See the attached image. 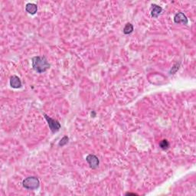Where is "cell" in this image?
Wrapping results in <instances>:
<instances>
[{
	"mask_svg": "<svg viewBox=\"0 0 196 196\" xmlns=\"http://www.w3.org/2000/svg\"><path fill=\"white\" fill-rule=\"evenodd\" d=\"M25 10L31 15H35L38 11V6L34 3H28L25 5Z\"/></svg>",
	"mask_w": 196,
	"mask_h": 196,
	"instance_id": "obj_8",
	"label": "cell"
},
{
	"mask_svg": "<svg viewBox=\"0 0 196 196\" xmlns=\"http://www.w3.org/2000/svg\"><path fill=\"white\" fill-rule=\"evenodd\" d=\"M91 116H93V117H95V116H96L95 112H94V111H92V113H91Z\"/></svg>",
	"mask_w": 196,
	"mask_h": 196,
	"instance_id": "obj_14",
	"label": "cell"
},
{
	"mask_svg": "<svg viewBox=\"0 0 196 196\" xmlns=\"http://www.w3.org/2000/svg\"><path fill=\"white\" fill-rule=\"evenodd\" d=\"M159 147L163 150H167L169 148V143L167 139H162L159 143Z\"/></svg>",
	"mask_w": 196,
	"mask_h": 196,
	"instance_id": "obj_10",
	"label": "cell"
},
{
	"mask_svg": "<svg viewBox=\"0 0 196 196\" xmlns=\"http://www.w3.org/2000/svg\"><path fill=\"white\" fill-rule=\"evenodd\" d=\"M152 10H151V16L152 18H157L159 15L161 14L162 11V8L159 5H156V4H153L152 5Z\"/></svg>",
	"mask_w": 196,
	"mask_h": 196,
	"instance_id": "obj_7",
	"label": "cell"
},
{
	"mask_svg": "<svg viewBox=\"0 0 196 196\" xmlns=\"http://www.w3.org/2000/svg\"><path fill=\"white\" fill-rule=\"evenodd\" d=\"M22 185L25 188L28 190H35L38 188L40 181L37 177L30 176L23 180Z\"/></svg>",
	"mask_w": 196,
	"mask_h": 196,
	"instance_id": "obj_2",
	"label": "cell"
},
{
	"mask_svg": "<svg viewBox=\"0 0 196 196\" xmlns=\"http://www.w3.org/2000/svg\"><path fill=\"white\" fill-rule=\"evenodd\" d=\"M178 68H179V64H175V65L172 68L170 73H172V75H174V73H175V72L178 71ZM172 74H171V75H172Z\"/></svg>",
	"mask_w": 196,
	"mask_h": 196,
	"instance_id": "obj_12",
	"label": "cell"
},
{
	"mask_svg": "<svg viewBox=\"0 0 196 196\" xmlns=\"http://www.w3.org/2000/svg\"><path fill=\"white\" fill-rule=\"evenodd\" d=\"M126 195H138V194H135V193L127 192V193H126Z\"/></svg>",
	"mask_w": 196,
	"mask_h": 196,
	"instance_id": "obj_13",
	"label": "cell"
},
{
	"mask_svg": "<svg viewBox=\"0 0 196 196\" xmlns=\"http://www.w3.org/2000/svg\"><path fill=\"white\" fill-rule=\"evenodd\" d=\"M123 32L125 35L131 34L133 32V25L131 23H127V24H126V25H125Z\"/></svg>",
	"mask_w": 196,
	"mask_h": 196,
	"instance_id": "obj_9",
	"label": "cell"
},
{
	"mask_svg": "<svg viewBox=\"0 0 196 196\" xmlns=\"http://www.w3.org/2000/svg\"><path fill=\"white\" fill-rule=\"evenodd\" d=\"M86 161L88 162V163L89 164L90 167H91V169H95L99 167V165H100L99 159H98L95 155L89 154V155L86 157Z\"/></svg>",
	"mask_w": 196,
	"mask_h": 196,
	"instance_id": "obj_4",
	"label": "cell"
},
{
	"mask_svg": "<svg viewBox=\"0 0 196 196\" xmlns=\"http://www.w3.org/2000/svg\"><path fill=\"white\" fill-rule=\"evenodd\" d=\"M68 140H69V138H68V136H65L63 138H62L61 139V141L59 142L58 146H61V147H62V146H65V145H66L67 143H68Z\"/></svg>",
	"mask_w": 196,
	"mask_h": 196,
	"instance_id": "obj_11",
	"label": "cell"
},
{
	"mask_svg": "<svg viewBox=\"0 0 196 196\" xmlns=\"http://www.w3.org/2000/svg\"><path fill=\"white\" fill-rule=\"evenodd\" d=\"M174 22L176 23V24L181 23V24L186 25L188 23V20L187 18L186 15L183 12H178L174 16Z\"/></svg>",
	"mask_w": 196,
	"mask_h": 196,
	"instance_id": "obj_5",
	"label": "cell"
},
{
	"mask_svg": "<svg viewBox=\"0 0 196 196\" xmlns=\"http://www.w3.org/2000/svg\"><path fill=\"white\" fill-rule=\"evenodd\" d=\"M43 115H44L45 120H47L48 124V126H49V128H50L51 131L52 133H55L60 130L61 127V123H59L58 120H54V119L51 118V117H49L48 116L46 115L45 114H43Z\"/></svg>",
	"mask_w": 196,
	"mask_h": 196,
	"instance_id": "obj_3",
	"label": "cell"
},
{
	"mask_svg": "<svg viewBox=\"0 0 196 196\" xmlns=\"http://www.w3.org/2000/svg\"><path fill=\"white\" fill-rule=\"evenodd\" d=\"M32 64L33 69L39 74L45 72L51 67L50 64L45 56H35L32 60Z\"/></svg>",
	"mask_w": 196,
	"mask_h": 196,
	"instance_id": "obj_1",
	"label": "cell"
},
{
	"mask_svg": "<svg viewBox=\"0 0 196 196\" xmlns=\"http://www.w3.org/2000/svg\"><path fill=\"white\" fill-rule=\"evenodd\" d=\"M9 84L10 86L12 88H15V89H18V88H20L22 87L21 80H20V78H18V76H16V75H12V76L10 78Z\"/></svg>",
	"mask_w": 196,
	"mask_h": 196,
	"instance_id": "obj_6",
	"label": "cell"
}]
</instances>
